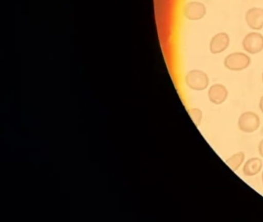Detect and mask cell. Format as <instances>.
Listing matches in <instances>:
<instances>
[{"mask_svg": "<svg viewBox=\"0 0 263 222\" xmlns=\"http://www.w3.org/2000/svg\"><path fill=\"white\" fill-rule=\"evenodd\" d=\"M250 64V57L244 52H232L229 54L224 60V66L232 71L244 70L247 69Z\"/></svg>", "mask_w": 263, "mask_h": 222, "instance_id": "1", "label": "cell"}, {"mask_svg": "<svg viewBox=\"0 0 263 222\" xmlns=\"http://www.w3.org/2000/svg\"><path fill=\"white\" fill-rule=\"evenodd\" d=\"M187 86L194 90L201 91L205 89L209 85V78L207 73L200 69H192L185 77Z\"/></svg>", "mask_w": 263, "mask_h": 222, "instance_id": "2", "label": "cell"}, {"mask_svg": "<svg viewBox=\"0 0 263 222\" xmlns=\"http://www.w3.org/2000/svg\"><path fill=\"white\" fill-rule=\"evenodd\" d=\"M259 116L252 111L242 113L238 117V126L240 131L247 134L255 132L260 126Z\"/></svg>", "mask_w": 263, "mask_h": 222, "instance_id": "3", "label": "cell"}, {"mask_svg": "<svg viewBox=\"0 0 263 222\" xmlns=\"http://www.w3.org/2000/svg\"><path fill=\"white\" fill-rule=\"evenodd\" d=\"M242 47L250 54L261 52L263 50V35L259 32H249L243 39Z\"/></svg>", "mask_w": 263, "mask_h": 222, "instance_id": "4", "label": "cell"}, {"mask_svg": "<svg viewBox=\"0 0 263 222\" xmlns=\"http://www.w3.org/2000/svg\"><path fill=\"white\" fill-rule=\"evenodd\" d=\"M184 15L189 20L196 21L201 20L206 14V7L200 2H190L183 9Z\"/></svg>", "mask_w": 263, "mask_h": 222, "instance_id": "5", "label": "cell"}, {"mask_svg": "<svg viewBox=\"0 0 263 222\" xmlns=\"http://www.w3.org/2000/svg\"><path fill=\"white\" fill-rule=\"evenodd\" d=\"M246 21L249 27L253 30H260L263 27V9L253 7L246 14Z\"/></svg>", "mask_w": 263, "mask_h": 222, "instance_id": "6", "label": "cell"}, {"mask_svg": "<svg viewBox=\"0 0 263 222\" xmlns=\"http://www.w3.org/2000/svg\"><path fill=\"white\" fill-rule=\"evenodd\" d=\"M230 43V38L226 32H219L212 37L209 44V49L212 54H218L224 52Z\"/></svg>", "mask_w": 263, "mask_h": 222, "instance_id": "7", "label": "cell"}, {"mask_svg": "<svg viewBox=\"0 0 263 222\" xmlns=\"http://www.w3.org/2000/svg\"><path fill=\"white\" fill-rule=\"evenodd\" d=\"M229 91L224 85L215 83L209 88L208 96L209 100L215 105H220L224 103L228 98Z\"/></svg>", "mask_w": 263, "mask_h": 222, "instance_id": "8", "label": "cell"}, {"mask_svg": "<svg viewBox=\"0 0 263 222\" xmlns=\"http://www.w3.org/2000/svg\"><path fill=\"white\" fill-rule=\"evenodd\" d=\"M262 160L258 157H252L245 163L242 172L247 177L256 175L262 169Z\"/></svg>", "mask_w": 263, "mask_h": 222, "instance_id": "9", "label": "cell"}, {"mask_svg": "<svg viewBox=\"0 0 263 222\" xmlns=\"http://www.w3.org/2000/svg\"><path fill=\"white\" fill-rule=\"evenodd\" d=\"M245 158H246L245 153L242 152V151H240V152L235 153L233 155L229 157V158L226 160V164H227L232 171H236L239 169L240 166L244 163Z\"/></svg>", "mask_w": 263, "mask_h": 222, "instance_id": "10", "label": "cell"}, {"mask_svg": "<svg viewBox=\"0 0 263 222\" xmlns=\"http://www.w3.org/2000/svg\"><path fill=\"white\" fill-rule=\"evenodd\" d=\"M187 113L190 115L192 121L198 127L201 125V120H202L203 114L201 109H200L199 108H191L187 110Z\"/></svg>", "mask_w": 263, "mask_h": 222, "instance_id": "11", "label": "cell"}, {"mask_svg": "<svg viewBox=\"0 0 263 222\" xmlns=\"http://www.w3.org/2000/svg\"><path fill=\"white\" fill-rule=\"evenodd\" d=\"M258 153H259L260 156L263 157V139L258 144Z\"/></svg>", "mask_w": 263, "mask_h": 222, "instance_id": "12", "label": "cell"}, {"mask_svg": "<svg viewBox=\"0 0 263 222\" xmlns=\"http://www.w3.org/2000/svg\"><path fill=\"white\" fill-rule=\"evenodd\" d=\"M259 109L263 114V96L261 97L259 100Z\"/></svg>", "mask_w": 263, "mask_h": 222, "instance_id": "13", "label": "cell"}, {"mask_svg": "<svg viewBox=\"0 0 263 222\" xmlns=\"http://www.w3.org/2000/svg\"><path fill=\"white\" fill-rule=\"evenodd\" d=\"M261 181H262V183H263V171H262V173H261Z\"/></svg>", "mask_w": 263, "mask_h": 222, "instance_id": "14", "label": "cell"}, {"mask_svg": "<svg viewBox=\"0 0 263 222\" xmlns=\"http://www.w3.org/2000/svg\"><path fill=\"white\" fill-rule=\"evenodd\" d=\"M261 78H262V83H263V72H262V76H261Z\"/></svg>", "mask_w": 263, "mask_h": 222, "instance_id": "15", "label": "cell"}]
</instances>
